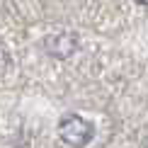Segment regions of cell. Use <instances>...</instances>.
Returning <instances> with one entry per match:
<instances>
[{"mask_svg": "<svg viewBox=\"0 0 148 148\" xmlns=\"http://www.w3.org/2000/svg\"><path fill=\"white\" fill-rule=\"evenodd\" d=\"M46 46H49V53H53V56H58V58H66V56H71V53L75 51L78 39L73 34H58V36H49Z\"/></svg>", "mask_w": 148, "mask_h": 148, "instance_id": "cell-2", "label": "cell"}, {"mask_svg": "<svg viewBox=\"0 0 148 148\" xmlns=\"http://www.w3.org/2000/svg\"><path fill=\"white\" fill-rule=\"evenodd\" d=\"M58 136L73 148H85L95 136V126L78 114H63L58 121Z\"/></svg>", "mask_w": 148, "mask_h": 148, "instance_id": "cell-1", "label": "cell"}, {"mask_svg": "<svg viewBox=\"0 0 148 148\" xmlns=\"http://www.w3.org/2000/svg\"><path fill=\"white\" fill-rule=\"evenodd\" d=\"M136 3H141V5H148V0H136Z\"/></svg>", "mask_w": 148, "mask_h": 148, "instance_id": "cell-3", "label": "cell"}]
</instances>
